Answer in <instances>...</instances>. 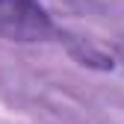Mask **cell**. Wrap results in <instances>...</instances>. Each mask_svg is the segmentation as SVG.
Returning <instances> with one entry per match:
<instances>
[{"label": "cell", "instance_id": "1", "mask_svg": "<svg viewBox=\"0 0 124 124\" xmlns=\"http://www.w3.org/2000/svg\"><path fill=\"white\" fill-rule=\"evenodd\" d=\"M0 36L12 41H41L53 36V21L39 0H0Z\"/></svg>", "mask_w": 124, "mask_h": 124}]
</instances>
